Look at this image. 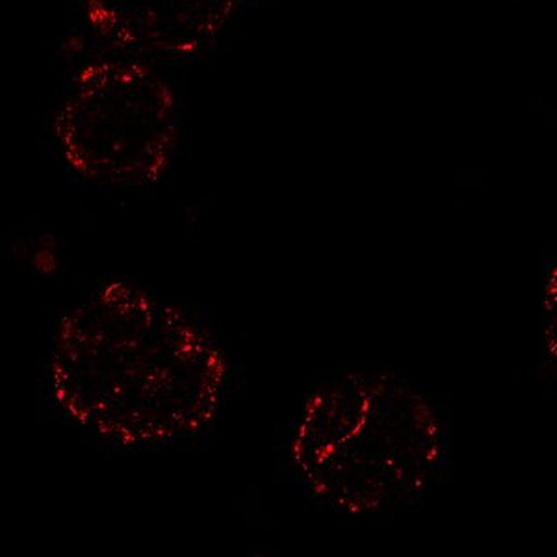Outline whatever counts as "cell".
<instances>
[{
    "label": "cell",
    "instance_id": "1",
    "mask_svg": "<svg viewBox=\"0 0 557 557\" xmlns=\"http://www.w3.org/2000/svg\"><path fill=\"white\" fill-rule=\"evenodd\" d=\"M233 385L235 361L209 323L127 281L65 312L47 359L54 409L120 450L207 443Z\"/></svg>",
    "mask_w": 557,
    "mask_h": 557
},
{
    "label": "cell",
    "instance_id": "2",
    "mask_svg": "<svg viewBox=\"0 0 557 557\" xmlns=\"http://www.w3.org/2000/svg\"><path fill=\"white\" fill-rule=\"evenodd\" d=\"M283 472L305 500L349 520H383L424 502L451 467L443 399L388 367L338 372L281 431Z\"/></svg>",
    "mask_w": 557,
    "mask_h": 557
},
{
    "label": "cell",
    "instance_id": "3",
    "mask_svg": "<svg viewBox=\"0 0 557 557\" xmlns=\"http://www.w3.org/2000/svg\"><path fill=\"white\" fill-rule=\"evenodd\" d=\"M54 133L76 177L107 188H147L177 154L181 108L151 65L104 58L73 76Z\"/></svg>",
    "mask_w": 557,
    "mask_h": 557
},
{
    "label": "cell",
    "instance_id": "4",
    "mask_svg": "<svg viewBox=\"0 0 557 557\" xmlns=\"http://www.w3.org/2000/svg\"><path fill=\"white\" fill-rule=\"evenodd\" d=\"M249 0H83L94 33L138 57L209 51Z\"/></svg>",
    "mask_w": 557,
    "mask_h": 557
}]
</instances>
